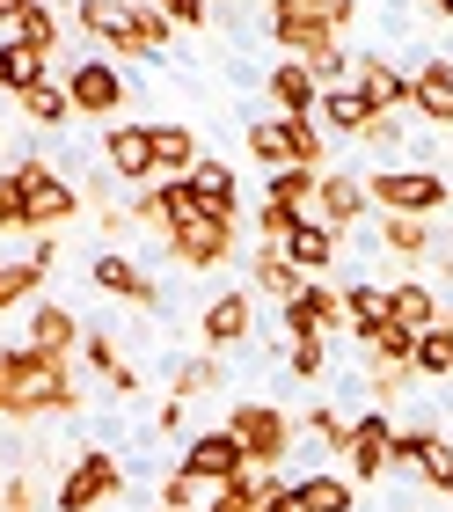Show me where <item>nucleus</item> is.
Wrapping results in <instances>:
<instances>
[{"label":"nucleus","mask_w":453,"mask_h":512,"mask_svg":"<svg viewBox=\"0 0 453 512\" xmlns=\"http://www.w3.org/2000/svg\"><path fill=\"white\" fill-rule=\"evenodd\" d=\"M81 388L66 359H44L30 344H0V417L8 425H37V417H74Z\"/></svg>","instance_id":"1"},{"label":"nucleus","mask_w":453,"mask_h":512,"mask_svg":"<svg viewBox=\"0 0 453 512\" xmlns=\"http://www.w3.org/2000/svg\"><path fill=\"white\" fill-rule=\"evenodd\" d=\"M351 22H359V0H271V37H278L285 59L329 52Z\"/></svg>","instance_id":"2"},{"label":"nucleus","mask_w":453,"mask_h":512,"mask_svg":"<svg viewBox=\"0 0 453 512\" xmlns=\"http://www.w3.org/2000/svg\"><path fill=\"white\" fill-rule=\"evenodd\" d=\"M446 198H453V183L439 169H366V205H380L395 220H432V213H446Z\"/></svg>","instance_id":"3"},{"label":"nucleus","mask_w":453,"mask_h":512,"mask_svg":"<svg viewBox=\"0 0 453 512\" xmlns=\"http://www.w3.org/2000/svg\"><path fill=\"white\" fill-rule=\"evenodd\" d=\"M227 432L242 439L249 469H278V461L293 454V439H300V425H293L278 403H264V395H242V403L227 410Z\"/></svg>","instance_id":"4"},{"label":"nucleus","mask_w":453,"mask_h":512,"mask_svg":"<svg viewBox=\"0 0 453 512\" xmlns=\"http://www.w3.org/2000/svg\"><path fill=\"white\" fill-rule=\"evenodd\" d=\"M117 491H125V469H117L103 447H81L66 461V476L52 483V512H103Z\"/></svg>","instance_id":"5"},{"label":"nucleus","mask_w":453,"mask_h":512,"mask_svg":"<svg viewBox=\"0 0 453 512\" xmlns=\"http://www.w3.org/2000/svg\"><path fill=\"white\" fill-rule=\"evenodd\" d=\"M15 183H22V213H30V227H59V220L81 213V183L59 176L52 161H37V154L15 161Z\"/></svg>","instance_id":"6"},{"label":"nucleus","mask_w":453,"mask_h":512,"mask_svg":"<svg viewBox=\"0 0 453 512\" xmlns=\"http://www.w3.org/2000/svg\"><path fill=\"white\" fill-rule=\"evenodd\" d=\"M66 103H74V118H117L125 110V74L103 59V52H88V59H74L66 66Z\"/></svg>","instance_id":"7"},{"label":"nucleus","mask_w":453,"mask_h":512,"mask_svg":"<svg viewBox=\"0 0 453 512\" xmlns=\"http://www.w3.org/2000/svg\"><path fill=\"white\" fill-rule=\"evenodd\" d=\"M249 337H256V293H242V286L212 293L205 315H198V344H205L212 359H227V352H242Z\"/></svg>","instance_id":"8"},{"label":"nucleus","mask_w":453,"mask_h":512,"mask_svg":"<svg viewBox=\"0 0 453 512\" xmlns=\"http://www.w3.org/2000/svg\"><path fill=\"white\" fill-rule=\"evenodd\" d=\"M234 242H242V220H205L198 213L190 227H176L161 249H169V264H183V271H220L234 256Z\"/></svg>","instance_id":"9"},{"label":"nucleus","mask_w":453,"mask_h":512,"mask_svg":"<svg viewBox=\"0 0 453 512\" xmlns=\"http://www.w3.org/2000/svg\"><path fill=\"white\" fill-rule=\"evenodd\" d=\"M388 447H395V417L388 410L351 417V432H344V469H351V483H380V476H388Z\"/></svg>","instance_id":"10"},{"label":"nucleus","mask_w":453,"mask_h":512,"mask_svg":"<svg viewBox=\"0 0 453 512\" xmlns=\"http://www.w3.org/2000/svg\"><path fill=\"white\" fill-rule=\"evenodd\" d=\"M81 30L88 44H110L117 59H147V44H139V0H81Z\"/></svg>","instance_id":"11"},{"label":"nucleus","mask_w":453,"mask_h":512,"mask_svg":"<svg viewBox=\"0 0 453 512\" xmlns=\"http://www.w3.org/2000/svg\"><path fill=\"white\" fill-rule=\"evenodd\" d=\"M190 220H198V198H190L183 176H154L147 191L132 198V227H154L161 242H169L176 227H190Z\"/></svg>","instance_id":"12"},{"label":"nucleus","mask_w":453,"mask_h":512,"mask_svg":"<svg viewBox=\"0 0 453 512\" xmlns=\"http://www.w3.org/2000/svg\"><path fill=\"white\" fill-rule=\"evenodd\" d=\"M103 169L117 183H132V191H147L161 176L154 169V125H103Z\"/></svg>","instance_id":"13"},{"label":"nucleus","mask_w":453,"mask_h":512,"mask_svg":"<svg viewBox=\"0 0 453 512\" xmlns=\"http://www.w3.org/2000/svg\"><path fill=\"white\" fill-rule=\"evenodd\" d=\"M176 469H183V476H198V483H212V491H220V483H234V476L249 469V454H242V439H234V432L220 425V432H198V439H190Z\"/></svg>","instance_id":"14"},{"label":"nucleus","mask_w":453,"mask_h":512,"mask_svg":"<svg viewBox=\"0 0 453 512\" xmlns=\"http://www.w3.org/2000/svg\"><path fill=\"white\" fill-rule=\"evenodd\" d=\"M329 330H344V293L322 286V278H307V286L285 300V344L293 337H329Z\"/></svg>","instance_id":"15"},{"label":"nucleus","mask_w":453,"mask_h":512,"mask_svg":"<svg viewBox=\"0 0 453 512\" xmlns=\"http://www.w3.org/2000/svg\"><path fill=\"white\" fill-rule=\"evenodd\" d=\"M373 213L366 205V176H351V169H322V183H315V220L322 227H337V235H351Z\"/></svg>","instance_id":"16"},{"label":"nucleus","mask_w":453,"mask_h":512,"mask_svg":"<svg viewBox=\"0 0 453 512\" xmlns=\"http://www.w3.org/2000/svg\"><path fill=\"white\" fill-rule=\"evenodd\" d=\"M81 330H88V322L66 308V300H37L22 344H30V352H44V359H74V352H81Z\"/></svg>","instance_id":"17"},{"label":"nucleus","mask_w":453,"mask_h":512,"mask_svg":"<svg viewBox=\"0 0 453 512\" xmlns=\"http://www.w3.org/2000/svg\"><path fill=\"white\" fill-rule=\"evenodd\" d=\"M88 286L110 293V300H132V308H161V286L132 264V256H117V249H103V256L88 264Z\"/></svg>","instance_id":"18"},{"label":"nucleus","mask_w":453,"mask_h":512,"mask_svg":"<svg viewBox=\"0 0 453 512\" xmlns=\"http://www.w3.org/2000/svg\"><path fill=\"white\" fill-rule=\"evenodd\" d=\"M351 81L373 96V110H388V118H410V74H402L395 59L380 52H351Z\"/></svg>","instance_id":"19"},{"label":"nucleus","mask_w":453,"mask_h":512,"mask_svg":"<svg viewBox=\"0 0 453 512\" xmlns=\"http://www.w3.org/2000/svg\"><path fill=\"white\" fill-rule=\"evenodd\" d=\"M373 118H388V110H373V96L359 81H344V88H322V103H315V125L329 132V139H359Z\"/></svg>","instance_id":"20"},{"label":"nucleus","mask_w":453,"mask_h":512,"mask_svg":"<svg viewBox=\"0 0 453 512\" xmlns=\"http://www.w3.org/2000/svg\"><path fill=\"white\" fill-rule=\"evenodd\" d=\"M264 96H271V118H315L322 81L307 74V59H278V66H271V81H264Z\"/></svg>","instance_id":"21"},{"label":"nucleus","mask_w":453,"mask_h":512,"mask_svg":"<svg viewBox=\"0 0 453 512\" xmlns=\"http://www.w3.org/2000/svg\"><path fill=\"white\" fill-rule=\"evenodd\" d=\"M337 242H344L337 227H322V220H307V213H300L293 227H285V242H278V249H285V264H293L300 278H322L329 264H337Z\"/></svg>","instance_id":"22"},{"label":"nucleus","mask_w":453,"mask_h":512,"mask_svg":"<svg viewBox=\"0 0 453 512\" xmlns=\"http://www.w3.org/2000/svg\"><path fill=\"white\" fill-rule=\"evenodd\" d=\"M183 183H190V198H198L205 220H242V183H234L227 161H198Z\"/></svg>","instance_id":"23"},{"label":"nucleus","mask_w":453,"mask_h":512,"mask_svg":"<svg viewBox=\"0 0 453 512\" xmlns=\"http://www.w3.org/2000/svg\"><path fill=\"white\" fill-rule=\"evenodd\" d=\"M410 110H417L424 125H453V59L410 66Z\"/></svg>","instance_id":"24"},{"label":"nucleus","mask_w":453,"mask_h":512,"mask_svg":"<svg viewBox=\"0 0 453 512\" xmlns=\"http://www.w3.org/2000/svg\"><path fill=\"white\" fill-rule=\"evenodd\" d=\"M293 512H359V483L337 476V469H315V476H293Z\"/></svg>","instance_id":"25"},{"label":"nucleus","mask_w":453,"mask_h":512,"mask_svg":"<svg viewBox=\"0 0 453 512\" xmlns=\"http://www.w3.org/2000/svg\"><path fill=\"white\" fill-rule=\"evenodd\" d=\"M37 81H52V59H44L37 44L8 37V44H0V96H30Z\"/></svg>","instance_id":"26"},{"label":"nucleus","mask_w":453,"mask_h":512,"mask_svg":"<svg viewBox=\"0 0 453 512\" xmlns=\"http://www.w3.org/2000/svg\"><path fill=\"white\" fill-rule=\"evenodd\" d=\"M380 322H388V286H373V278H351V286H344V330H351V344H366Z\"/></svg>","instance_id":"27"},{"label":"nucleus","mask_w":453,"mask_h":512,"mask_svg":"<svg viewBox=\"0 0 453 512\" xmlns=\"http://www.w3.org/2000/svg\"><path fill=\"white\" fill-rule=\"evenodd\" d=\"M410 374H424V381H446V374H453V308H439L432 330H417Z\"/></svg>","instance_id":"28"},{"label":"nucleus","mask_w":453,"mask_h":512,"mask_svg":"<svg viewBox=\"0 0 453 512\" xmlns=\"http://www.w3.org/2000/svg\"><path fill=\"white\" fill-rule=\"evenodd\" d=\"M249 278H256V293H264V300H278V308L307 286V278H300L293 264H285V249H278V242H264V249L249 256Z\"/></svg>","instance_id":"29"},{"label":"nucleus","mask_w":453,"mask_h":512,"mask_svg":"<svg viewBox=\"0 0 453 512\" xmlns=\"http://www.w3.org/2000/svg\"><path fill=\"white\" fill-rule=\"evenodd\" d=\"M388 315L402 322V330H432L439 322V293L424 286V278H395L388 286Z\"/></svg>","instance_id":"30"},{"label":"nucleus","mask_w":453,"mask_h":512,"mask_svg":"<svg viewBox=\"0 0 453 512\" xmlns=\"http://www.w3.org/2000/svg\"><path fill=\"white\" fill-rule=\"evenodd\" d=\"M198 161H205V147H198L190 125H154V169L161 176H190Z\"/></svg>","instance_id":"31"},{"label":"nucleus","mask_w":453,"mask_h":512,"mask_svg":"<svg viewBox=\"0 0 453 512\" xmlns=\"http://www.w3.org/2000/svg\"><path fill=\"white\" fill-rule=\"evenodd\" d=\"M315 183H322V169H271L264 176V205H285V213H307V205H315Z\"/></svg>","instance_id":"32"},{"label":"nucleus","mask_w":453,"mask_h":512,"mask_svg":"<svg viewBox=\"0 0 453 512\" xmlns=\"http://www.w3.org/2000/svg\"><path fill=\"white\" fill-rule=\"evenodd\" d=\"M220 388H227V359H212V352L183 359V366H176V381H169L176 403H198V395H220Z\"/></svg>","instance_id":"33"},{"label":"nucleus","mask_w":453,"mask_h":512,"mask_svg":"<svg viewBox=\"0 0 453 512\" xmlns=\"http://www.w3.org/2000/svg\"><path fill=\"white\" fill-rule=\"evenodd\" d=\"M22 103V118H30L37 132H59V125H74V103H66V81H37L30 96H15Z\"/></svg>","instance_id":"34"},{"label":"nucleus","mask_w":453,"mask_h":512,"mask_svg":"<svg viewBox=\"0 0 453 512\" xmlns=\"http://www.w3.org/2000/svg\"><path fill=\"white\" fill-rule=\"evenodd\" d=\"M242 139H249V154L264 161V169H293V125L285 118H256Z\"/></svg>","instance_id":"35"},{"label":"nucleus","mask_w":453,"mask_h":512,"mask_svg":"<svg viewBox=\"0 0 453 512\" xmlns=\"http://www.w3.org/2000/svg\"><path fill=\"white\" fill-rule=\"evenodd\" d=\"M380 242H388V256H402V264H417V256H432V220H380Z\"/></svg>","instance_id":"36"},{"label":"nucleus","mask_w":453,"mask_h":512,"mask_svg":"<svg viewBox=\"0 0 453 512\" xmlns=\"http://www.w3.org/2000/svg\"><path fill=\"white\" fill-rule=\"evenodd\" d=\"M44 293V271L30 264V256H15V264H0V315L22 308V300H37Z\"/></svg>","instance_id":"37"},{"label":"nucleus","mask_w":453,"mask_h":512,"mask_svg":"<svg viewBox=\"0 0 453 512\" xmlns=\"http://www.w3.org/2000/svg\"><path fill=\"white\" fill-rule=\"evenodd\" d=\"M15 37H22V44H37L44 59H59V37H66V30H59V15L44 8V0H30V8H22V22H15Z\"/></svg>","instance_id":"38"},{"label":"nucleus","mask_w":453,"mask_h":512,"mask_svg":"<svg viewBox=\"0 0 453 512\" xmlns=\"http://www.w3.org/2000/svg\"><path fill=\"white\" fill-rule=\"evenodd\" d=\"M205 498H212V483L183 476V469H169V476H161V512H205Z\"/></svg>","instance_id":"39"},{"label":"nucleus","mask_w":453,"mask_h":512,"mask_svg":"<svg viewBox=\"0 0 453 512\" xmlns=\"http://www.w3.org/2000/svg\"><path fill=\"white\" fill-rule=\"evenodd\" d=\"M285 366H293V381H322L329 374V337H293L285 344Z\"/></svg>","instance_id":"40"},{"label":"nucleus","mask_w":453,"mask_h":512,"mask_svg":"<svg viewBox=\"0 0 453 512\" xmlns=\"http://www.w3.org/2000/svg\"><path fill=\"white\" fill-rule=\"evenodd\" d=\"M81 366L95 381H110L117 366H125V359H117V330H81Z\"/></svg>","instance_id":"41"},{"label":"nucleus","mask_w":453,"mask_h":512,"mask_svg":"<svg viewBox=\"0 0 453 512\" xmlns=\"http://www.w3.org/2000/svg\"><path fill=\"white\" fill-rule=\"evenodd\" d=\"M439 439V425H395V447H388V469H417L424 447Z\"/></svg>","instance_id":"42"},{"label":"nucleus","mask_w":453,"mask_h":512,"mask_svg":"<svg viewBox=\"0 0 453 512\" xmlns=\"http://www.w3.org/2000/svg\"><path fill=\"white\" fill-rule=\"evenodd\" d=\"M417 476L432 483L439 498H453V439H446V432L432 439V447H424V461H417Z\"/></svg>","instance_id":"43"},{"label":"nucleus","mask_w":453,"mask_h":512,"mask_svg":"<svg viewBox=\"0 0 453 512\" xmlns=\"http://www.w3.org/2000/svg\"><path fill=\"white\" fill-rule=\"evenodd\" d=\"M0 512H44V491H37L30 469H15L8 483H0Z\"/></svg>","instance_id":"44"},{"label":"nucleus","mask_w":453,"mask_h":512,"mask_svg":"<svg viewBox=\"0 0 453 512\" xmlns=\"http://www.w3.org/2000/svg\"><path fill=\"white\" fill-rule=\"evenodd\" d=\"M0 235H30V213H22V183H15V169L0 176Z\"/></svg>","instance_id":"45"},{"label":"nucleus","mask_w":453,"mask_h":512,"mask_svg":"<svg viewBox=\"0 0 453 512\" xmlns=\"http://www.w3.org/2000/svg\"><path fill=\"white\" fill-rule=\"evenodd\" d=\"M307 74H315L322 88H344V81H351V52H344V44H329V52L307 59Z\"/></svg>","instance_id":"46"},{"label":"nucleus","mask_w":453,"mask_h":512,"mask_svg":"<svg viewBox=\"0 0 453 512\" xmlns=\"http://www.w3.org/2000/svg\"><path fill=\"white\" fill-rule=\"evenodd\" d=\"M307 432H315L329 454H344V432H351V425H344V417L329 410V403H315V410H307Z\"/></svg>","instance_id":"47"},{"label":"nucleus","mask_w":453,"mask_h":512,"mask_svg":"<svg viewBox=\"0 0 453 512\" xmlns=\"http://www.w3.org/2000/svg\"><path fill=\"white\" fill-rule=\"evenodd\" d=\"M161 15L176 22V30H205V15H212V0H154Z\"/></svg>","instance_id":"48"},{"label":"nucleus","mask_w":453,"mask_h":512,"mask_svg":"<svg viewBox=\"0 0 453 512\" xmlns=\"http://www.w3.org/2000/svg\"><path fill=\"white\" fill-rule=\"evenodd\" d=\"M351 147H373V154H388V147H402V118H373Z\"/></svg>","instance_id":"49"},{"label":"nucleus","mask_w":453,"mask_h":512,"mask_svg":"<svg viewBox=\"0 0 453 512\" xmlns=\"http://www.w3.org/2000/svg\"><path fill=\"white\" fill-rule=\"evenodd\" d=\"M95 227H103L110 242H125V235H132V205H110V198H103V205H95Z\"/></svg>","instance_id":"50"},{"label":"nucleus","mask_w":453,"mask_h":512,"mask_svg":"<svg viewBox=\"0 0 453 512\" xmlns=\"http://www.w3.org/2000/svg\"><path fill=\"white\" fill-rule=\"evenodd\" d=\"M300 213H285V205H256V235L264 242H285V227H293Z\"/></svg>","instance_id":"51"},{"label":"nucleus","mask_w":453,"mask_h":512,"mask_svg":"<svg viewBox=\"0 0 453 512\" xmlns=\"http://www.w3.org/2000/svg\"><path fill=\"white\" fill-rule=\"evenodd\" d=\"M22 8H30V0H0V30L15 37V22H22Z\"/></svg>","instance_id":"52"},{"label":"nucleus","mask_w":453,"mask_h":512,"mask_svg":"<svg viewBox=\"0 0 453 512\" xmlns=\"http://www.w3.org/2000/svg\"><path fill=\"white\" fill-rule=\"evenodd\" d=\"M424 8H432L439 22H453V0H424Z\"/></svg>","instance_id":"53"}]
</instances>
